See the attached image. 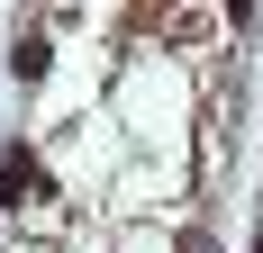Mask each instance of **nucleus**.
I'll use <instances>...</instances> for the list:
<instances>
[{"label": "nucleus", "instance_id": "obj_1", "mask_svg": "<svg viewBox=\"0 0 263 253\" xmlns=\"http://www.w3.org/2000/svg\"><path fill=\"white\" fill-rule=\"evenodd\" d=\"M0 199H9V208H18V199H46V172H36V154H27V145L0 154Z\"/></svg>", "mask_w": 263, "mask_h": 253}, {"label": "nucleus", "instance_id": "obj_2", "mask_svg": "<svg viewBox=\"0 0 263 253\" xmlns=\"http://www.w3.org/2000/svg\"><path fill=\"white\" fill-rule=\"evenodd\" d=\"M46 54H54L46 36H18V46H9V73H18V81H36V73H46Z\"/></svg>", "mask_w": 263, "mask_h": 253}, {"label": "nucleus", "instance_id": "obj_3", "mask_svg": "<svg viewBox=\"0 0 263 253\" xmlns=\"http://www.w3.org/2000/svg\"><path fill=\"white\" fill-rule=\"evenodd\" d=\"M182 253H218V235H209V226H191V235H182Z\"/></svg>", "mask_w": 263, "mask_h": 253}, {"label": "nucleus", "instance_id": "obj_4", "mask_svg": "<svg viewBox=\"0 0 263 253\" xmlns=\"http://www.w3.org/2000/svg\"><path fill=\"white\" fill-rule=\"evenodd\" d=\"M254 253H263V235H254Z\"/></svg>", "mask_w": 263, "mask_h": 253}]
</instances>
